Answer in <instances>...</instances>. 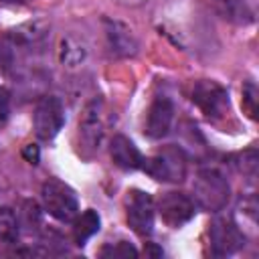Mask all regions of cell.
<instances>
[{
  "mask_svg": "<svg viewBox=\"0 0 259 259\" xmlns=\"http://www.w3.org/2000/svg\"><path fill=\"white\" fill-rule=\"evenodd\" d=\"M109 154H111L113 164L117 168H121V170H138L144 164V156L138 150V146L130 138H125L121 134H117V136L111 138Z\"/></svg>",
  "mask_w": 259,
  "mask_h": 259,
  "instance_id": "obj_12",
  "label": "cell"
},
{
  "mask_svg": "<svg viewBox=\"0 0 259 259\" xmlns=\"http://www.w3.org/2000/svg\"><path fill=\"white\" fill-rule=\"evenodd\" d=\"M125 214L127 225L140 237H148L154 231V214L156 206L148 192L144 190H130L125 198Z\"/></svg>",
  "mask_w": 259,
  "mask_h": 259,
  "instance_id": "obj_6",
  "label": "cell"
},
{
  "mask_svg": "<svg viewBox=\"0 0 259 259\" xmlns=\"http://www.w3.org/2000/svg\"><path fill=\"white\" fill-rule=\"evenodd\" d=\"M144 253H146V255H152V257H162V249H160V247H156L154 243H146Z\"/></svg>",
  "mask_w": 259,
  "mask_h": 259,
  "instance_id": "obj_23",
  "label": "cell"
},
{
  "mask_svg": "<svg viewBox=\"0 0 259 259\" xmlns=\"http://www.w3.org/2000/svg\"><path fill=\"white\" fill-rule=\"evenodd\" d=\"M4 4H16V6H22V4H28L30 0H0Z\"/></svg>",
  "mask_w": 259,
  "mask_h": 259,
  "instance_id": "obj_24",
  "label": "cell"
},
{
  "mask_svg": "<svg viewBox=\"0 0 259 259\" xmlns=\"http://www.w3.org/2000/svg\"><path fill=\"white\" fill-rule=\"evenodd\" d=\"M34 134L42 142H51L65 123V107L59 97L45 95L34 107Z\"/></svg>",
  "mask_w": 259,
  "mask_h": 259,
  "instance_id": "obj_5",
  "label": "cell"
},
{
  "mask_svg": "<svg viewBox=\"0 0 259 259\" xmlns=\"http://www.w3.org/2000/svg\"><path fill=\"white\" fill-rule=\"evenodd\" d=\"M243 107L247 109L249 117H257V87L253 83H245L243 87Z\"/></svg>",
  "mask_w": 259,
  "mask_h": 259,
  "instance_id": "obj_19",
  "label": "cell"
},
{
  "mask_svg": "<svg viewBox=\"0 0 259 259\" xmlns=\"http://www.w3.org/2000/svg\"><path fill=\"white\" fill-rule=\"evenodd\" d=\"M99 255L101 257H136L138 249L127 241H117V243H107L99 251Z\"/></svg>",
  "mask_w": 259,
  "mask_h": 259,
  "instance_id": "obj_18",
  "label": "cell"
},
{
  "mask_svg": "<svg viewBox=\"0 0 259 259\" xmlns=\"http://www.w3.org/2000/svg\"><path fill=\"white\" fill-rule=\"evenodd\" d=\"M8 115H10V95L4 87H0V130L4 127Z\"/></svg>",
  "mask_w": 259,
  "mask_h": 259,
  "instance_id": "obj_21",
  "label": "cell"
},
{
  "mask_svg": "<svg viewBox=\"0 0 259 259\" xmlns=\"http://www.w3.org/2000/svg\"><path fill=\"white\" fill-rule=\"evenodd\" d=\"M208 237H210V247H212V255L217 257H227L237 253L243 245H245V235L239 229V225L229 219V217H217L210 223L208 229Z\"/></svg>",
  "mask_w": 259,
  "mask_h": 259,
  "instance_id": "obj_7",
  "label": "cell"
},
{
  "mask_svg": "<svg viewBox=\"0 0 259 259\" xmlns=\"http://www.w3.org/2000/svg\"><path fill=\"white\" fill-rule=\"evenodd\" d=\"M105 134V121H103V101L97 97L87 103L81 121H79V138L83 148L95 152L103 140Z\"/></svg>",
  "mask_w": 259,
  "mask_h": 259,
  "instance_id": "obj_9",
  "label": "cell"
},
{
  "mask_svg": "<svg viewBox=\"0 0 259 259\" xmlns=\"http://www.w3.org/2000/svg\"><path fill=\"white\" fill-rule=\"evenodd\" d=\"M83 57H85V47L79 40H75V38L63 40V49H61V61L63 63L73 67V65H79L83 61Z\"/></svg>",
  "mask_w": 259,
  "mask_h": 259,
  "instance_id": "obj_17",
  "label": "cell"
},
{
  "mask_svg": "<svg viewBox=\"0 0 259 259\" xmlns=\"http://www.w3.org/2000/svg\"><path fill=\"white\" fill-rule=\"evenodd\" d=\"M194 192V204L208 210V212H219L229 204L231 198V184L227 176L217 170V168H202L192 184Z\"/></svg>",
  "mask_w": 259,
  "mask_h": 259,
  "instance_id": "obj_1",
  "label": "cell"
},
{
  "mask_svg": "<svg viewBox=\"0 0 259 259\" xmlns=\"http://www.w3.org/2000/svg\"><path fill=\"white\" fill-rule=\"evenodd\" d=\"M99 225H101V219L93 208H87L81 214L77 212L73 219V241L77 245H85V241L99 231Z\"/></svg>",
  "mask_w": 259,
  "mask_h": 259,
  "instance_id": "obj_14",
  "label": "cell"
},
{
  "mask_svg": "<svg viewBox=\"0 0 259 259\" xmlns=\"http://www.w3.org/2000/svg\"><path fill=\"white\" fill-rule=\"evenodd\" d=\"M212 4L221 14V18H225L231 24L247 26L255 20V12L249 0H212Z\"/></svg>",
  "mask_w": 259,
  "mask_h": 259,
  "instance_id": "obj_13",
  "label": "cell"
},
{
  "mask_svg": "<svg viewBox=\"0 0 259 259\" xmlns=\"http://www.w3.org/2000/svg\"><path fill=\"white\" fill-rule=\"evenodd\" d=\"M40 198H42V206L45 210L61 221V223H69L75 219V214L79 212V200L73 192V188L65 182H61L59 178H49L42 188H40Z\"/></svg>",
  "mask_w": 259,
  "mask_h": 259,
  "instance_id": "obj_3",
  "label": "cell"
},
{
  "mask_svg": "<svg viewBox=\"0 0 259 259\" xmlns=\"http://www.w3.org/2000/svg\"><path fill=\"white\" fill-rule=\"evenodd\" d=\"M239 170H241V172H243L245 176H249L251 180L255 178V174H257V152H255L253 148L241 154V162H239Z\"/></svg>",
  "mask_w": 259,
  "mask_h": 259,
  "instance_id": "obj_20",
  "label": "cell"
},
{
  "mask_svg": "<svg viewBox=\"0 0 259 259\" xmlns=\"http://www.w3.org/2000/svg\"><path fill=\"white\" fill-rule=\"evenodd\" d=\"M196 212L194 200L184 192H164L158 200V214L164 225L170 229H178L186 225Z\"/></svg>",
  "mask_w": 259,
  "mask_h": 259,
  "instance_id": "obj_8",
  "label": "cell"
},
{
  "mask_svg": "<svg viewBox=\"0 0 259 259\" xmlns=\"http://www.w3.org/2000/svg\"><path fill=\"white\" fill-rule=\"evenodd\" d=\"M142 168L160 182H182L188 172V158L178 146H164L158 154L144 160Z\"/></svg>",
  "mask_w": 259,
  "mask_h": 259,
  "instance_id": "obj_2",
  "label": "cell"
},
{
  "mask_svg": "<svg viewBox=\"0 0 259 259\" xmlns=\"http://www.w3.org/2000/svg\"><path fill=\"white\" fill-rule=\"evenodd\" d=\"M105 36H107V47L115 57H134L138 53V40L125 24L115 20H105Z\"/></svg>",
  "mask_w": 259,
  "mask_h": 259,
  "instance_id": "obj_11",
  "label": "cell"
},
{
  "mask_svg": "<svg viewBox=\"0 0 259 259\" xmlns=\"http://www.w3.org/2000/svg\"><path fill=\"white\" fill-rule=\"evenodd\" d=\"M18 223L28 231H36L40 227V208L34 200H24L22 210L18 212Z\"/></svg>",
  "mask_w": 259,
  "mask_h": 259,
  "instance_id": "obj_16",
  "label": "cell"
},
{
  "mask_svg": "<svg viewBox=\"0 0 259 259\" xmlns=\"http://www.w3.org/2000/svg\"><path fill=\"white\" fill-rule=\"evenodd\" d=\"M18 231H20L18 214L12 212L10 208H0V241L14 243L18 239Z\"/></svg>",
  "mask_w": 259,
  "mask_h": 259,
  "instance_id": "obj_15",
  "label": "cell"
},
{
  "mask_svg": "<svg viewBox=\"0 0 259 259\" xmlns=\"http://www.w3.org/2000/svg\"><path fill=\"white\" fill-rule=\"evenodd\" d=\"M190 99L208 119H221L229 111V93L217 81H208V79L196 81L192 85Z\"/></svg>",
  "mask_w": 259,
  "mask_h": 259,
  "instance_id": "obj_4",
  "label": "cell"
},
{
  "mask_svg": "<svg viewBox=\"0 0 259 259\" xmlns=\"http://www.w3.org/2000/svg\"><path fill=\"white\" fill-rule=\"evenodd\" d=\"M24 156L28 158V162H30V164H36V160H38V150H36V148H32V144H30V146H26V148H24Z\"/></svg>",
  "mask_w": 259,
  "mask_h": 259,
  "instance_id": "obj_22",
  "label": "cell"
},
{
  "mask_svg": "<svg viewBox=\"0 0 259 259\" xmlns=\"http://www.w3.org/2000/svg\"><path fill=\"white\" fill-rule=\"evenodd\" d=\"M172 121H174V103H172V99L166 97V95H158L148 107L144 134L152 140H160L170 132Z\"/></svg>",
  "mask_w": 259,
  "mask_h": 259,
  "instance_id": "obj_10",
  "label": "cell"
}]
</instances>
